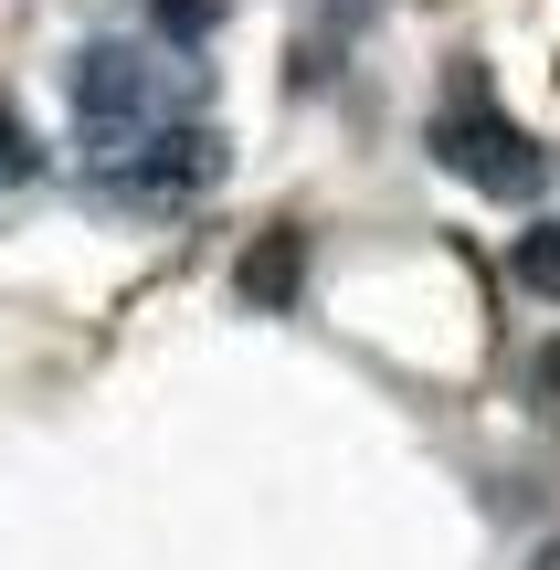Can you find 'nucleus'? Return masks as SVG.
Segmentation results:
<instances>
[{
  "label": "nucleus",
  "mask_w": 560,
  "mask_h": 570,
  "mask_svg": "<svg viewBox=\"0 0 560 570\" xmlns=\"http://www.w3.org/2000/svg\"><path fill=\"white\" fill-rule=\"evenodd\" d=\"M190 96H202V75L190 63H159L148 42H85L63 63V106H75L85 138H127L148 117H190Z\"/></svg>",
  "instance_id": "1"
},
{
  "label": "nucleus",
  "mask_w": 560,
  "mask_h": 570,
  "mask_svg": "<svg viewBox=\"0 0 560 570\" xmlns=\"http://www.w3.org/2000/svg\"><path fill=\"white\" fill-rule=\"evenodd\" d=\"M85 169H96V190H117V202H202V190L223 180V127L148 117V127H127V138H85Z\"/></svg>",
  "instance_id": "2"
},
{
  "label": "nucleus",
  "mask_w": 560,
  "mask_h": 570,
  "mask_svg": "<svg viewBox=\"0 0 560 570\" xmlns=\"http://www.w3.org/2000/svg\"><path fill=\"white\" fill-rule=\"evenodd\" d=\"M434 159L455 169L465 190H487V202H529V190L550 180V148L529 138L519 117H498L477 75H455V96L434 106Z\"/></svg>",
  "instance_id": "3"
},
{
  "label": "nucleus",
  "mask_w": 560,
  "mask_h": 570,
  "mask_svg": "<svg viewBox=\"0 0 560 570\" xmlns=\"http://www.w3.org/2000/svg\"><path fill=\"white\" fill-rule=\"evenodd\" d=\"M508 275H519L529 296H560V223H529L519 244H508Z\"/></svg>",
  "instance_id": "4"
},
{
  "label": "nucleus",
  "mask_w": 560,
  "mask_h": 570,
  "mask_svg": "<svg viewBox=\"0 0 560 570\" xmlns=\"http://www.w3.org/2000/svg\"><path fill=\"white\" fill-rule=\"evenodd\" d=\"M244 296L254 306H286L296 296V233H275L265 254H244Z\"/></svg>",
  "instance_id": "5"
},
{
  "label": "nucleus",
  "mask_w": 560,
  "mask_h": 570,
  "mask_svg": "<svg viewBox=\"0 0 560 570\" xmlns=\"http://www.w3.org/2000/svg\"><path fill=\"white\" fill-rule=\"evenodd\" d=\"M32 169H42L32 127H21V117H0V190H21V180H32Z\"/></svg>",
  "instance_id": "6"
},
{
  "label": "nucleus",
  "mask_w": 560,
  "mask_h": 570,
  "mask_svg": "<svg viewBox=\"0 0 560 570\" xmlns=\"http://www.w3.org/2000/svg\"><path fill=\"white\" fill-rule=\"evenodd\" d=\"M540 570H560V539H550V550H540Z\"/></svg>",
  "instance_id": "7"
}]
</instances>
